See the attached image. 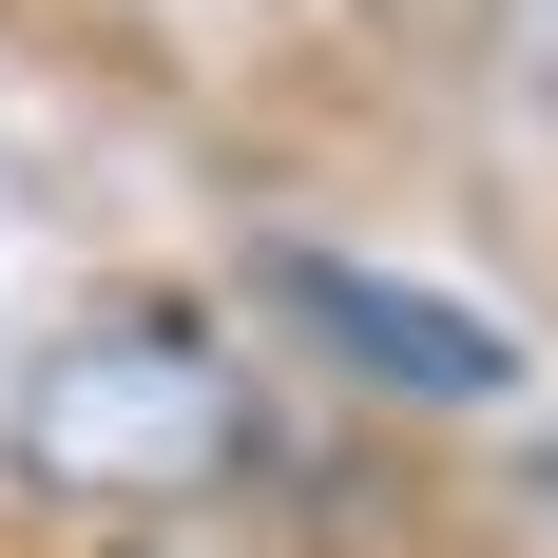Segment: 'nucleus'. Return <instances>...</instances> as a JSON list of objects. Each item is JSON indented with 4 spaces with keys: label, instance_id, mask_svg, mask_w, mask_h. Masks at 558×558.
<instances>
[{
    "label": "nucleus",
    "instance_id": "f257e3e1",
    "mask_svg": "<svg viewBox=\"0 0 558 558\" xmlns=\"http://www.w3.org/2000/svg\"><path fill=\"white\" fill-rule=\"evenodd\" d=\"M0 444H20L39 501H213V482L270 462V404L193 308H97V328H58L20 366Z\"/></svg>",
    "mask_w": 558,
    "mask_h": 558
},
{
    "label": "nucleus",
    "instance_id": "f03ea898",
    "mask_svg": "<svg viewBox=\"0 0 558 558\" xmlns=\"http://www.w3.org/2000/svg\"><path fill=\"white\" fill-rule=\"evenodd\" d=\"M270 308L328 347V366L404 386V404H501L520 386V328H501V308H444V289L366 270V251H270Z\"/></svg>",
    "mask_w": 558,
    "mask_h": 558
},
{
    "label": "nucleus",
    "instance_id": "7ed1b4c3",
    "mask_svg": "<svg viewBox=\"0 0 558 558\" xmlns=\"http://www.w3.org/2000/svg\"><path fill=\"white\" fill-rule=\"evenodd\" d=\"M539 501H558V444H539Z\"/></svg>",
    "mask_w": 558,
    "mask_h": 558
},
{
    "label": "nucleus",
    "instance_id": "20e7f679",
    "mask_svg": "<svg viewBox=\"0 0 558 558\" xmlns=\"http://www.w3.org/2000/svg\"><path fill=\"white\" fill-rule=\"evenodd\" d=\"M539 58H558V0H539Z\"/></svg>",
    "mask_w": 558,
    "mask_h": 558
}]
</instances>
